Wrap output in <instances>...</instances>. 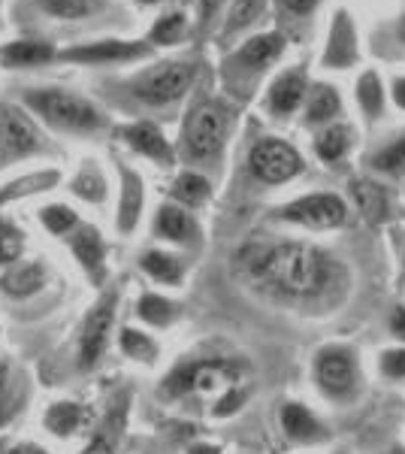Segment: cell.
I'll return each mask as SVG.
<instances>
[{
    "instance_id": "cell-1",
    "label": "cell",
    "mask_w": 405,
    "mask_h": 454,
    "mask_svg": "<svg viewBox=\"0 0 405 454\" xmlns=\"http://www.w3.org/2000/svg\"><path fill=\"white\" fill-rule=\"evenodd\" d=\"M252 279L267 285L276 294L293 300H315L333 285L336 263L327 252L308 243H269L252 246L242 254Z\"/></svg>"
},
{
    "instance_id": "cell-2",
    "label": "cell",
    "mask_w": 405,
    "mask_h": 454,
    "mask_svg": "<svg viewBox=\"0 0 405 454\" xmlns=\"http://www.w3.org/2000/svg\"><path fill=\"white\" fill-rule=\"evenodd\" d=\"M21 104L34 119L49 124L51 130H61V134L88 137L109 124L97 104H91L70 88H27L21 94Z\"/></svg>"
},
{
    "instance_id": "cell-3",
    "label": "cell",
    "mask_w": 405,
    "mask_h": 454,
    "mask_svg": "<svg viewBox=\"0 0 405 454\" xmlns=\"http://www.w3.org/2000/svg\"><path fill=\"white\" fill-rule=\"evenodd\" d=\"M233 128V106L227 100L206 98L191 106L182 124V152L191 160H215Z\"/></svg>"
},
{
    "instance_id": "cell-4",
    "label": "cell",
    "mask_w": 405,
    "mask_h": 454,
    "mask_svg": "<svg viewBox=\"0 0 405 454\" xmlns=\"http://www.w3.org/2000/svg\"><path fill=\"white\" fill-rule=\"evenodd\" d=\"M242 367L227 357H206V361L179 364L160 385L167 400H191V397H221L224 391L239 385Z\"/></svg>"
},
{
    "instance_id": "cell-5",
    "label": "cell",
    "mask_w": 405,
    "mask_h": 454,
    "mask_svg": "<svg viewBox=\"0 0 405 454\" xmlns=\"http://www.w3.org/2000/svg\"><path fill=\"white\" fill-rule=\"evenodd\" d=\"M284 43L287 40L282 31L254 34V36H248L245 43H239V46L224 58V85L230 88V91H239L242 98H248L252 88L261 82L263 73L284 55Z\"/></svg>"
},
{
    "instance_id": "cell-6",
    "label": "cell",
    "mask_w": 405,
    "mask_h": 454,
    "mask_svg": "<svg viewBox=\"0 0 405 454\" xmlns=\"http://www.w3.org/2000/svg\"><path fill=\"white\" fill-rule=\"evenodd\" d=\"M197 79V67L191 61H158L152 67L139 70L136 76L128 79V91L130 98H136L143 106L149 109H167L173 104H179L182 98L191 91Z\"/></svg>"
},
{
    "instance_id": "cell-7",
    "label": "cell",
    "mask_w": 405,
    "mask_h": 454,
    "mask_svg": "<svg viewBox=\"0 0 405 454\" xmlns=\"http://www.w3.org/2000/svg\"><path fill=\"white\" fill-rule=\"evenodd\" d=\"M115 315H119V288H106L94 300L91 309L85 312L82 325H79L76 364L82 372H91L94 367H100V361L106 357L109 342H113V331H115Z\"/></svg>"
},
{
    "instance_id": "cell-8",
    "label": "cell",
    "mask_w": 405,
    "mask_h": 454,
    "mask_svg": "<svg viewBox=\"0 0 405 454\" xmlns=\"http://www.w3.org/2000/svg\"><path fill=\"white\" fill-rule=\"evenodd\" d=\"M154 55V46L149 40H94V43H79V46L61 49L58 61L64 64H79V67H121V64H136Z\"/></svg>"
},
{
    "instance_id": "cell-9",
    "label": "cell",
    "mask_w": 405,
    "mask_h": 454,
    "mask_svg": "<svg viewBox=\"0 0 405 454\" xmlns=\"http://www.w3.org/2000/svg\"><path fill=\"white\" fill-rule=\"evenodd\" d=\"M248 170L263 185H284L306 170V160L282 137H261L248 149Z\"/></svg>"
},
{
    "instance_id": "cell-10",
    "label": "cell",
    "mask_w": 405,
    "mask_h": 454,
    "mask_svg": "<svg viewBox=\"0 0 405 454\" xmlns=\"http://www.w3.org/2000/svg\"><path fill=\"white\" fill-rule=\"evenodd\" d=\"M278 218L287 224L308 227V231H333L348 222V203L333 192H312L284 203Z\"/></svg>"
},
{
    "instance_id": "cell-11",
    "label": "cell",
    "mask_w": 405,
    "mask_h": 454,
    "mask_svg": "<svg viewBox=\"0 0 405 454\" xmlns=\"http://www.w3.org/2000/svg\"><path fill=\"white\" fill-rule=\"evenodd\" d=\"M360 61V36L354 16H351L345 6H339L330 19L327 43H323L321 52V67L323 70H351Z\"/></svg>"
},
{
    "instance_id": "cell-12",
    "label": "cell",
    "mask_w": 405,
    "mask_h": 454,
    "mask_svg": "<svg viewBox=\"0 0 405 454\" xmlns=\"http://www.w3.org/2000/svg\"><path fill=\"white\" fill-rule=\"evenodd\" d=\"M0 143H4L6 160H21L40 152V130L25 106H0Z\"/></svg>"
},
{
    "instance_id": "cell-13",
    "label": "cell",
    "mask_w": 405,
    "mask_h": 454,
    "mask_svg": "<svg viewBox=\"0 0 405 454\" xmlns=\"http://www.w3.org/2000/svg\"><path fill=\"white\" fill-rule=\"evenodd\" d=\"M115 137H119V140L128 145L130 152H136L139 158L152 160V164L164 167V170H169V167L175 164L173 143L167 140V134L154 121H130V124H121V128L115 130Z\"/></svg>"
},
{
    "instance_id": "cell-14",
    "label": "cell",
    "mask_w": 405,
    "mask_h": 454,
    "mask_svg": "<svg viewBox=\"0 0 405 454\" xmlns=\"http://www.w3.org/2000/svg\"><path fill=\"white\" fill-rule=\"evenodd\" d=\"M315 382L330 397H345L354 387V355L345 346H330L315 357Z\"/></svg>"
},
{
    "instance_id": "cell-15",
    "label": "cell",
    "mask_w": 405,
    "mask_h": 454,
    "mask_svg": "<svg viewBox=\"0 0 405 454\" xmlns=\"http://www.w3.org/2000/svg\"><path fill=\"white\" fill-rule=\"evenodd\" d=\"M308 88H312V82H308V73L303 67H291V70L278 73L267 88L269 115H276V119H291V115H297L308 98Z\"/></svg>"
},
{
    "instance_id": "cell-16",
    "label": "cell",
    "mask_w": 405,
    "mask_h": 454,
    "mask_svg": "<svg viewBox=\"0 0 405 454\" xmlns=\"http://www.w3.org/2000/svg\"><path fill=\"white\" fill-rule=\"evenodd\" d=\"M67 248H70L73 261L79 263V270H82L88 279H91L94 285H103V279H106L109 243L97 227L82 222V227H79V231L67 239Z\"/></svg>"
},
{
    "instance_id": "cell-17",
    "label": "cell",
    "mask_w": 405,
    "mask_h": 454,
    "mask_svg": "<svg viewBox=\"0 0 405 454\" xmlns=\"http://www.w3.org/2000/svg\"><path fill=\"white\" fill-rule=\"evenodd\" d=\"M152 233L158 239H164L169 246H200V224H197L194 212L179 207V203H160L158 212H154V222H152Z\"/></svg>"
},
{
    "instance_id": "cell-18",
    "label": "cell",
    "mask_w": 405,
    "mask_h": 454,
    "mask_svg": "<svg viewBox=\"0 0 405 454\" xmlns=\"http://www.w3.org/2000/svg\"><path fill=\"white\" fill-rule=\"evenodd\" d=\"M145 209V182L134 167L119 164V203H115V231L130 237L143 222Z\"/></svg>"
},
{
    "instance_id": "cell-19",
    "label": "cell",
    "mask_w": 405,
    "mask_h": 454,
    "mask_svg": "<svg viewBox=\"0 0 405 454\" xmlns=\"http://www.w3.org/2000/svg\"><path fill=\"white\" fill-rule=\"evenodd\" d=\"M91 421H94L91 409L76 400H55L43 412V430L55 439H73L76 434L91 427Z\"/></svg>"
},
{
    "instance_id": "cell-20",
    "label": "cell",
    "mask_w": 405,
    "mask_h": 454,
    "mask_svg": "<svg viewBox=\"0 0 405 454\" xmlns=\"http://www.w3.org/2000/svg\"><path fill=\"white\" fill-rule=\"evenodd\" d=\"M49 285V267L43 261H19L0 273V291L12 300H27Z\"/></svg>"
},
{
    "instance_id": "cell-21",
    "label": "cell",
    "mask_w": 405,
    "mask_h": 454,
    "mask_svg": "<svg viewBox=\"0 0 405 454\" xmlns=\"http://www.w3.org/2000/svg\"><path fill=\"white\" fill-rule=\"evenodd\" d=\"M58 61V49L46 40H12L0 46V67L4 70H36Z\"/></svg>"
},
{
    "instance_id": "cell-22",
    "label": "cell",
    "mask_w": 405,
    "mask_h": 454,
    "mask_svg": "<svg viewBox=\"0 0 405 454\" xmlns=\"http://www.w3.org/2000/svg\"><path fill=\"white\" fill-rule=\"evenodd\" d=\"M136 263H139V273L149 282L160 285V288H179L188 273L185 261L175 252H167V248H145Z\"/></svg>"
},
{
    "instance_id": "cell-23",
    "label": "cell",
    "mask_w": 405,
    "mask_h": 454,
    "mask_svg": "<svg viewBox=\"0 0 405 454\" xmlns=\"http://www.w3.org/2000/svg\"><path fill=\"white\" fill-rule=\"evenodd\" d=\"M269 0H230L227 6V16L221 21L218 43L221 46H233V40H239L242 34H248L252 27L267 16Z\"/></svg>"
},
{
    "instance_id": "cell-24",
    "label": "cell",
    "mask_w": 405,
    "mask_h": 454,
    "mask_svg": "<svg viewBox=\"0 0 405 454\" xmlns=\"http://www.w3.org/2000/svg\"><path fill=\"white\" fill-rule=\"evenodd\" d=\"M339 115H342V94H339V88L330 82H312L303 104V121L308 128H327V124L339 121Z\"/></svg>"
},
{
    "instance_id": "cell-25",
    "label": "cell",
    "mask_w": 405,
    "mask_h": 454,
    "mask_svg": "<svg viewBox=\"0 0 405 454\" xmlns=\"http://www.w3.org/2000/svg\"><path fill=\"white\" fill-rule=\"evenodd\" d=\"M124 419H128V397H119L113 406V412L106 415V421L88 436L79 454H119V439L124 430Z\"/></svg>"
},
{
    "instance_id": "cell-26",
    "label": "cell",
    "mask_w": 405,
    "mask_h": 454,
    "mask_svg": "<svg viewBox=\"0 0 405 454\" xmlns=\"http://www.w3.org/2000/svg\"><path fill=\"white\" fill-rule=\"evenodd\" d=\"M357 140V130L351 128L348 121H336L327 124L315 134V155H318L323 164H339V160L348 158L351 145Z\"/></svg>"
},
{
    "instance_id": "cell-27",
    "label": "cell",
    "mask_w": 405,
    "mask_h": 454,
    "mask_svg": "<svg viewBox=\"0 0 405 454\" xmlns=\"http://www.w3.org/2000/svg\"><path fill=\"white\" fill-rule=\"evenodd\" d=\"M119 351L121 357H128L130 364H139V367H154L160 361V342L136 325H124L119 331Z\"/></svg>"
},
{
    "instance_id": "cell-28",
    "label": "cell",
    "mask_w": 405,
    "mask_h": 454,
    "mask_svg": "<svg viewBox=\"0 0 405 454\" xmlns=\"http://www.w3.org/2000/svg\"><path fill=\"white\" fill-rule=\"evenodd\" d=\"M134 312L145 327H152V331H167V327H173L182 315L179 303H173V300L158 294V291H145V294H139Z\"/></svg>"
},
{
    "instance_id": "cell-29",
    "label": "cell",
    "mask_w": 405,
    "mask_h": 454,
    "mask_svg": "<svg viewBox=\"0 0 405 454\" xmlns=\"http://www.w3.org/2000/svg\"><path fill=\"white\" fill-rule=\"evenodd\" d=\"M351 200H354V207L360 215L366 218V222L372 224H381L387 218L390 212V197L385 188L378 185V182L372 179H351Z\"/></svg>"
},
{
    "instance_id": "cell-30",
    "label": "cell",
    "mask_w": 405,
    "mask_h": 454,
    "mask_svg": "<svg viewBox=\"0 0 405 454\" xmlns=\"http://www.w3.org/2000/svg\"><path fill=\"white\" fill-rule=\"evenodd\" d=\"M70 192H73V197H79L82 203H88V207L106 203L109 179H106V173L100 170L97 160H82V164H79L76 176L70 179Z\"/></svg>"
},
{
    "instance_id": "cell-31",
    "label": "cell",
    "mask_w": 405,
    "mask_h": 454,
    "mask_svg": "<svg viewBox=\"0 0 405 454\" xmlns=\"http://www.w3.org/2000/svg\"><path fill=\"white\" fill-rule=\"evenodd\" d=\"M282 430L293 442H318L323 439L321 421L315 419L312 409H306L303 403H284L282 406Z\"/></svg>"
},
{
    "instance_id": "cell-32",
    "label": "cell",
    "mask_w": 405,
    "mask_h": 454,
    "mask_svg": "<svg viewBox=\"0 0 405 454\" xmlns=\"http://www.w3.org/2000/svg\"><path fill=\"white\" fill-rule=\"evenodd\" d=\"M354 94H357V106H360V113H363L366 121H378L381 115H385L390 91L385 88V79H381L378 70H363V73H360Z\"/></svg>"
},
{
    "instance_id": "cell-33",
    "label": "cell",
    "mask_w": 405,
    "mask_h": 454,
    "mask_svg": "<svg viewBox=\"0 0 405 454\" xmlns=\"http://www.w3.org/2000/svg\"><path fill=\"white\" fill-rule=\"evenodd\" d=\"M212 197V185L203 173H194V170H185L175 176L173 188H169V200L179 203L185 209H200L206 200Z\"/></svg>"
},
{
    "instance_id": "cell-34",
    "label": "cell",
    "mask_w": 405,
    "mask_h": 454,
    "mask_svg": "<svg viewBox=\"0 0 405 454\" xmlns=\"http://www.w3.org/2000/svg\"><path fill=\"white\" fill-rule=\"evenodd\" d=\"M36 218H40L43 231H46L49 237L64 239V243H67L73 233L82 227L79 212L73 207H67V203H46V207H40V212H36Z\"/></svg>"
},
{
    "instance_id": "cell-35",
    "label": "cell",
    "mask_w": 405,
    "mask_h": 454,
    "mask_svg": "<svg viewBox=\"0 0 405 454\" xmlns=\"http://www.w3.org/2000/svg\"><path fill=\"white\" fill-rule=\"evenodd\" d=\"M25 406V387L16 382L10 364L0 361V427H6Z\"/></svg>"
},
{
    "instance_id": "cell-36",
    "label": "cell",
    "mask_w": 405,
    "mask_h": 454,
    "mask_svg": "<svg viewBox=\"0 0 405 454\" xmlns=\"http://www.w3.org/2000/svg\"><path fill=\"white\" fill-rule=\"evenodd\" d=\"M185 36H188V16L182 10L164 12V16L149 27L152 46H179Z\"/></svg>"
},
{
    "instance_id": "cell-37",
    "label": "cell",
    "mask_w": 405,
    "mask_h": 454,
    "mask_svg": "<svg viewBox=\"0 0 405 454\" xmlns=\"http://www.w3.org/2000/svg\"><path fill=\"white\" fill-rule=\"evenodd\" d=\"M21 254H25V231L10 218H0V270L19 263Z\"/></svg>"
},
{
    "instance_id": "cell-38",
    "label": "cell",
    "mask_w": 405,
    "mask_h": 454,
    "mask_svg": "<svg viewBox=\"0 0 405 454\" xmlns=\"http://www.w3.org/2000/svg\"><path fill=\"white\" fill-rule=\"evenodd\" d=\"M370 167L385 176H400L405 170V137H396L370 158Z\"/></svg>"
},
{
    "instance_id": "cell-39",
    "label": "cell",
    "mask_w": 405,
    "mask_h": 454,
    "mask_svg": "<svg viewBox=\"0 0 405 454\" xmlns=\"http://www.w3.org/2000/svg\"><path fill=\"white\" fill-rule=\"evenodd\" d=\"M40 6L55 19H85L94 12L97 0H40Z\"/></svg>"
},
{
    "instance_id": "cell-40",
    "label": "cell",
    "mask_w": 405,
    "mask_h": 454,
    "mask_svg": "<svg viewBox=\"0 0 405 454\" xmlns=\"http://www.w3.org/2000/svg\"><path fill=\"white\" fill-rule=\"evenodd\" d=\"M245 397H248V391H245L242 385L230 387V391H224V394H221V397L215 400V409H212V415H215V419H227V415L239 412L242 403H245Z\"/></svg>"
},
{
    "instance_id": "cell-41",
    "label": "cell",
    "mask_w": 405,
    "mask_h": 454,
    "mask_svg": "<svg viewBox=\"0 0 405 454\" xmlns=\"http://www.w3.org/2000/svg\"><path fill=\"white\" fill-rule=\"evenodd\" d=\"M381 372H385L387 379H405V348H387L385 355H381Z\"/></svg>"
},
{
    "instance_id": "cell-42",
    "label": "cell",
    "mask_w": 405,
    "mask_h": 454,
    "mask_svg": "<svg viewBox=\"0 0 405 454\" xmlns=\"http://www.w3.org/2000/svg\"><path fill=\"white\" fill-rule=\"evenodd\" d=\"M323 0H278V10L293 19H312Z\"/></svg>"
},
{
    "instance_id": "cell-43",
    "label": "cell",
    "mask_w": 405,
    "mask_h": 454,
    "mask_svg": "<svg viewBox=\"0 0 405 454\" xmlns=\"http://www.w3.org/2000/svg\"><path fill=\"white\" fill-rule=\"evenodd\" d=\"M227 6V0H197V27L209 31L212 21L221 16V10Z\"/></svg>"
},
{
    "instance_id": "cell-44",
    "label": "cell",
    "mask_w": 405,
    "mask_h": 454,
    "mask_svg": "<svg viewBox=\"0 0 405 454\" xmlns=\"http://www.w3.org/2000/svg\"><path fill=\"white\" fill-rule=\"evenodd\" d=\"M385 34H387V43H378V46H381V49H385V46H393V52H396V55H405V12L393 21V25L387 27ZM378 46H375V49H378Z\"/></svg>"
},
{
    "instance_id": "cell-45",
    "label": "cell",
    "mask_w": 405,
    "mask_h": 454,
    "mask_svg": "<svg viewBox=\"0 0 405 454\" xmlns=\"http://www.w3.org/2000/svg\"><path fill=\"white\" fill-rule=\"evenodd\" d=\"M390 100H393L396 109L405 113V76H393V82H390Z\"/></svg>"
},
{
    "instance_id": "cell-46",
    "label": "cell",
    "mask_w": 405,
    "mask_h": 454,
    "mask_svg": "<svg viewBox=\"0 0 405 454\" xmlns=\"http://www.w3.org/2000/svg\"><path fill=\"white\" fill-rule=\"evenodd\" d=\"M390 333H393L396 340L405 342V309H402V306L393 315H390Z\"/></svg>"
},
{
    "instance_id": "cell-47",
    "label": "cell",
    "mask_w": 405,
    "mask_h": 454,
    "mask_svg": "<svg viewBox=\"0 0 405 454\" xmlns=\"http://www.w3.org/2000/svg\"><path fill=\"white\" fill-rule=\"evenodd\" d=\"M12 454H49V451L40 442H16L12 445Z\"/></svg>"
},
{
    "instance_id": "cell-48",
    "label": "cell",
    "mask_w": 405,
    "mask_h": 454,
    "mask_svg": "<svg viewBox=\"0 0 405 454\" xmlns=\"http://www.w3.org/2000/svg\"><path fill=\"white\" fill-rule=\"evenodd\" d=\"M188 454H221V449L212 442H197V445H191Z\"/></svg>"
},
{
    "instance_id": "cell-49",
    "label": "cell",
    "mask_w": 405,
    "mask_h": 454,
    "mask_svg": "<svg viewBox=\"0 0 405 454\" xmlns=\"http://www.w3.org/2000/svg\"><path fill=\"white\" fill-rule=\"evenodd\" d=\"M139 6H158V4H164V0H136Z\"/></svg>"
},
{
    "instance_id": "cell-50",
    "label": "cell",
    "mask_w": 405,
    "mask_h": 454,
    "mask_svg": "<svg viewBox=\"0 0 405 454\" xmlns=\"http://www.w3.org/2000/svg\"><path fill=\"white\" fill-rule=\"evenodd\" d=\"M0 454H12V445H6V442H0Z\"/></svg>"
},
{
    "instance_id": "cell-51",
    "label": "cell",
    "mask_w": 405,
    "mask_h": 454,
    "mask_svg": "<svg viewBox=\"0 0 405 454\" xmlns=\"http://www.w3.org/2000/svg\"><path fill=\"white\" fill-rule=\"evenodd\" d=\"M0 160H4V143H0Z\"/></svg>"
},
{
    "instance_id": "cell-52",
    "label": "cell",
    "mask_w": 405,
    "mask_h": 454,
    "mask_svg": "<svg viewBox=\"0 0 405 454\" xmlns=\"http://www.w3.org/2000/svg\"><path fill=\"white\" fill-rule=\"evenodd\" d=\"M0 31H4V16H0Z\"/></svg>"
},
{
    "instance_id": "cell-53",
    "label": "cell",
    "mask_w": 405,
    "mask_h": 454,
    "mask_svg": "<svg viewBox=\"0 0 405 454\" xmlns=\"http://www.w3.org/2000/svg\"><path fill=\"white\" fill-rule=\"evenodd\" d=\"M402 261H405V258H402ZM402 267H405V263H402Z\"/></svg>"
}]
</instances>
